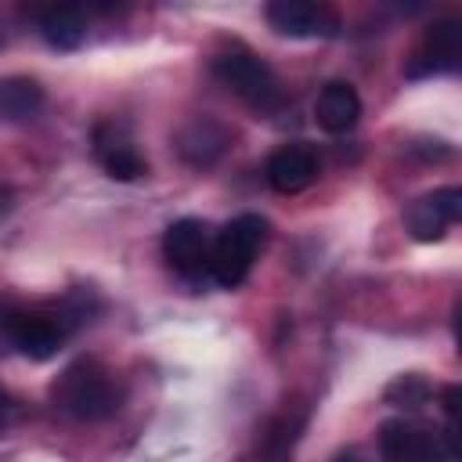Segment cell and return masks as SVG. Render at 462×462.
<instances>
[{"label":"cell","mask_w":462,"mask_h":462,"mask_svg":"<svg viewBox=\"0 0 462 462\" xmlns=\"http://www.w3.org/2000/svg\"><path fill=\"white\" fill-rule=\"evenodd\" d=\"M51 397H54V404L65 415L83 419V422L108 419L119 408V386L108 375V368H101L97 361H76V365H69L58 375Z\"/></svg>","instance_id":"6da1fadb"},{"label":"cell","mask_w":462,"mask_h":462,"mask_svg":"<svg viewBox=\"0 0 462 462\" xmlns=\"http://www.w3.org/2000/svg\"><path fill=\"white\" fill-rule=\"evenodd\" d=\"M267 238V220L256 213L235 217L220 235H213V256H209V278L224 289H235L245 282L260 245Z\"/></svg>","instance_id":"7a4b0ae2"},{"label":"cell","mask_w":462,"mask_h":462,"mask_svg":"<svg viewBox=\"0 0 462 462\" xmlns=\"http://www.w3.org/2000/svg\"><path fill=\"white\" fill-rule=\"evenodd\" d=\"M213 69H217L220 83L231 94H238L242 101H249L256 108H278L282 87H278V79L263 58H256L249 51H231V54H220Z\"/></svg>","instance_id":"3957f363"},{"label":"cell","mask_w":462,"mask_h":462,"mask_svg":"<svg viewBox=\"0 0 462 462\" xmlns=\"http://www.w3.org/2000/svg\"><path fill=\"white\" fill-rule=\"evenodd\" d=\"M379 455L383 462H455V437L448 430V437L437 440L419 422L393 419L379 430Z\"/></svg>","instance_id":"277c9868"},{"label":"cell","mask_w":462,"mask_h":462,"mask_svg":"<svg viewBox=\"0 0 462 462\" xmlns=\"http://www.w3.org/2000/svg\"><path fill=\"white\" fill-rule=\"evenodd\" d=\"M162 256L188 282L209 278V256H213V231H209V224L195 220V217L173 220L166 227V235H162Z\"/></svg>","instance_id":"5b68a950"},{"label":"cell","mask_w":462,"mask_h":462,"mask_svg":"<svg viewBox=\"0 0 462 462\" xmlns=\"http://www.w3.org/2000/svg\"><path fill=\"white\" fill-rule=\"evenodd\" d=\"M4 336L29 361H47L61 350V343L69 336V321L61 314H43V310H7Z\"/></svg>","instance_id":"8992f818"},{"label":"cell","mask_w":462,"mask_h":462,"mask_svg":"<svg viewBox=\"0 0 462 462\" xmlns=\"http://www.w3.org/2000/svg\"><path fill=\"white\" fill-rule=\"evenodd\" d=\"M462 217V191L458 188H440V191H430L422 199H415L404 213L408 220V231L415 242H437L444 238V231Z\"/></svg>","instance_id":"52a82bcc"},{"label":"cell","mask_w":462,"mask_h":462,"mask_svg":"<svg viewBox=\"0 0 462 462\" xmlns=\"http://www.w3.org/2000/svg\"><path fill=\"white\" fill-rule=\"evenodd\" d=\"M94 159L105 166L108 177L116 180H137L148 173L144 155L137 152L134 137L119 123H97L94 126Z\"/></svg>","instance_id":"ba28073f"},{"label":"cell","mask_w":462,"mask_h":462,"mask_svg":"<svg viewBox=\"0 0 462 462\" xmlns=\"http://www.w3.org/2000/svg\"><path fill=\"white\" fill-rule=\"evenodd\" d=\"M267 22L282 36H332L339 29L336 11L310 0H274L267 4Z\"/></svg>","instance_id":"9c48e42d"},{"label":"cell","mask_w":462,"mask_h":462,"mask_svg":"<svg viewBox=\"0 0 462 462\" xmlns=\"http://www.w3.org/2000/svg\"><path fill=\"white\" fill-rule=\"evenodd\" d=\"M458 51H462V25L455 18H440L426 29L422 47L415 51L408 76H433V72H448L458 65Z\"/></svg>","instance_id":"30bf717a"},{"label":"cell","mask_w":462,"mask_h":462,"mask_svg":"<svg viewBox=\"0 0 462 462\" xmlns=\"http://www.w3.org/2000/svg\"><path fill=\"white\" fill-rule=\"evenodd\" d=\"M318 177V155L310 144H282L267 159V184L282 195H296L310 188Z\"/></svg>","instance_id":"8fae6325"},{"label":"cell","mask_w":462,"mask_h":462,"mask_svg":"<svg viewBox=\"0 0 462 462\" xmlns=\"http://www.w3.org/2000/svg\"><path fill=\"white\" fill-rule=\"evenodd\" d=\"M231 148V134L227 126H220L209 116H195L180 134H177V152L184 162L191 166H213L224 152Z\"/></svg>","instance_id":"7c38bea8"},{"label":"cell","mask_w":462,"mask_h":462,"mask_svg":"<svg viewBox=\"0 0 462 462\" xmlns=\"http://www.w3.org/2000/svg\"><path fill=\"white\" fill-rule=\"evenodd\" d=\"M314 119H318V126L325 134H346V130H354L357 119H361V97H357V90L350 83H343V79L325 83L321 94H318V101H314Z\"/></svg>","instance_id":"4fadbf2b"},{"label":"cell","mask_w":462,"mask_h":462,"mask_svg":"<svg viewBox=\"0 0 462 462\" xmlns=\"http://www.w3.org/2000/svg\"><path fill=\"white\" fill-rule=\"evenodd\" d=\"M303 422H307V411H303V408H296V404L282 408V411L260 430V437H256L260 458H263V462H289V455H292V448H296V440H300Z\"/></svg>","instance_id":"5bb4252c"},{"label":"cell","mask_w":462,"mask_h":462,"mask_svg":"<svg viewBox=\"0 0 462 462\" xmlns=\"http://www.w3.org/2000/svg\"><path fill=\"white\" fill-rule=\"evenodd\" d=\"M40 32L58 51H76L87 36V14L76 4H51L40 11Z\"/></svg>","instance_id":"9a60e30c"},{"label":"cell","mask_w":462,"mask_h":462,"mask_svg":"<svg viewBox=\"0 0 462 462\" xmlns=\"http://www.w3.org/2000/svg\"><path fill=\"white\" fill-rule=\"evenodd\" d=\"M43 108V87L32 76H4L0 79V119L25 123Z\"/></svg>","instance_id":"2e32d148"},{"label":"cell","mask_w":462,"mask_h":462,"mask_svg":"<svg viewBox=\"0 0 462 462\" xmlns=\"http://www.w3.org/2000/svg\"><path fill=\"white\" fill-rule=\"evenodd\" d=\"M430 397H433V386H430L422 375H415V372L390 379L386 390H383V401H386L390 408H404V411H419Z\"/></svg>","instance_id":"e0dca14e"},{"label":"cell","mask_w":462,"mask_h":462,"mask_svg":"<svg viewBox=\"0 0 462 462\" xmlns=\"http://www.w3.org/2000/svg\"><path fill=\"white\" fill-rule=\"evenodd\" d=\"M444 411H448V419H455V411H458V386L444 390Z\"/></svg>","instance_id":"ac0fdd59"},{"label":"cell","mask_w":462,"mask_h":462,"mask_svg":"<svg viewBox=\"0 0 462 462\" xmlns=\"http://www.w3.org/2000/svg\"><path fill=\"white\" fill-rule=\"evenodd\" d=\"M332 462H365V458H361L357 451H339V455H336Z\"/></svg>","instance_id":"d6986e66"},{"label":"cell","mask_w":462,"mask_h":462,"mask_svg":"<svg viewBox=\"0 0 462 462\" xmlns=\"http://www.w3.org/2000/svg\"><path fill=\"white\" fill-rule=\"evenodd\" d=\"M7 209H11V191L0 188V213H7Z\"/></svg>","instance_id":"ffe728a7"},{"label":"cell","mask_w":462,"mask_h":462,"mask_svg":"<svg viewBox=\"0 0 462 462\" xmlns=\"http://www.w3.org/2000/svg\"><path fill=\"white\" fill-rule=\"evenodd\" d=\"M0 430H4V393H0Z\"/></svg>","instance_id":"44dd1931"}]
</instances>
